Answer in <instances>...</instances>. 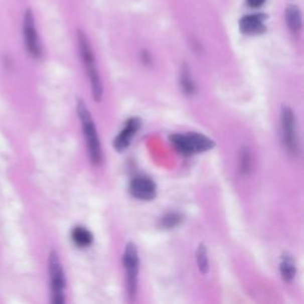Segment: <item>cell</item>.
<instances>
[{"mask_svg":"<svg viewBox=\"0 0 304 304\" xmlns=\"http://www.w3.org/2000/svg\"><path fill=\"white\" fill-rule=\"evenodd\" d=\"M76 111L81 122V127H82L83 135H85L87 147H88L90 161H92V163L94 166H99L102 162V150L94 119H93V116L90 114L86 103L83 102V100H77Z\"/></svg>","mask_w":304,"mask_h":304,"instance_id":"1","label":"cell"},{"mask_svg":"<svg viewBox=\"0 0 304 304\" xmlns=\"http://www.w3.org/2000/svg\"><path fill=\"white\" fill-rule=\"evenodd\" d=\"M77 41H79V50H80L81 60H82V63L83 66H85L87 75H88L90 81V88H92L93 99L99 102L101 101L102 99L103 87H102L101 79H100L98 67H96L94 54H93L92 47H90L88 38H87L86 34H83L82 31H79V34H77Z\"/></svg>","mask_w":304,"mask_h":304,"instance_id":"2","label":"cell"},{"mask_svg":"<svg viewBox=\"0 0 304 304\" xmlns=\"http://www.w3.org/2000/svg\"><path fill=\"white\" fill-rule=\"evenodd\" d=\"M169 139L175 150L186 157L209 151L215 146L214 140L197 132H189L187 134L175 133L171 134Z\"/></svg>","mask_w":304,"mask_h":304,"instance_id":"3","label":"cell"},{"mask_svg":"<svg viewBox=\"0 0 304 304\" xmlns=\"http://www.w3.org/2000/svg\"><path fill=\"white\" fill-rule=\"evenodd\" d=\"M280 137L286 151L292 156H299L300 143L297 118L292 108L286 105H283L280 109Z\"/></svg>","mask_w":304,"mask_h":304,"instance_id":"4","label":"cell"},{"mask_svg":"<svg viewBox=\"0 0 304 304\" xmlns=\"http://www.w3.org/2000/svg\"><path fill=\"white\" fill-rule=\"evenodd\" d=\"M49 278L51 289V302L54 304H63L66 302V276L61 263L60 257L55 251H51L49 254Z\"/></svg>","mask_w":304,"mask_h":304,"instance_id":"5","label":"cell"},{"mask_svg":"<svg viewBox=\"0 0 304 304\" xmlns=\"http://www.w3.org/2000/svg\"><path fill=\"white\" fill-rule=\"evenodd\" d=\"M122 265L126 272V287L131 299L135 298L138 290V274H139V255L135 244L128 242L122 254Z\"/></svg>","mask_w":304,"mask_h":304,"instance_id":"6","label":"cell"},{"mask_svg":"<svg viewBox=\"0 0 304 304\" xmlns=\"http://www.w3.org/2000/svg\"><path fill=\"white\" fill-rule=\"evenodd\" d=\"M23 38H24L25 48H27L29 55L34 58H40L42 55V45L34 12L31 10H27L23 17Z\"/></svg>","mask_w":304,"mask_h":304,"instance_id":"7","label":"cell"},{"mask_svg":"<svg viewBox=\"0 0 304 304\" xmlns=\"http://www.w3.org/2000/svg\"><path fill=\"white\" fill-rule=\"evenodd\" d=\"M130 194L140 201H151L157 196V186L146 176H137L130 182Z\"/></svg>","mask_w":304,"mask_h":304,"instance_id":"8","label":"cell"},{"mask_svg":"<svg viewBox=\"0 0 304 304\" xmlns=\"http://www.w3.org/2000/svg\"><path fill=\"white\" fill-rule=\"evenodd\" d=\"M140 119L135 118V116H132L125 122L124 128L119 132V134L116 135L114 141H113V146L115 147L116 151H124L130 146L132 138L137 134L139 128H140Z\"/></svg>","mask_w":304,"mask_h":304,"instance_id":"9","label":"cell"},{"mask_svg":"<svg viewBox=\"0 0 304 304\" xmlns=\"http://www.w3.org/2000/svg\"><path fill=\"white\" fill-rule=\"evenodd\" d=\"M264 21L265 16L261 15L245 16L239 22V29L244 35H260L266 30Z\"/></svg>","mask_w":304,"mask_h":304,"instance_id":"10","label":"cell"},{"mask_svg":"<svg viewBox=\"0 0 304 304\" xmlns=\"http://www.w3.org/2000/svg\"><path fill=\"white\" fill-rule=\"evenodd\" d=\"M279 272L280 276L283 278V280L286 283L292 282L293 278L296 277L297 267H296L295 259L292 258V255L286 253V252L282 255V258H280Z\"/></svg>","mask_w":304,"mask_h":304,"instance_id":"11","label":"cell"},{"mask_svg":"<svg viewBox=\"0 0 304 304\" xmlns=\"http://www.w3.org/2000/svg\"><path fill=\"white\" fill-rule=\"evenodd\" d=\"M72 240L77 247L86 248L93 244V234L86 227L76 226L72 231Z\"/></svg>","mask_w":304,"mask_h":304,"instance_id":"12","label":"cell"},{"mask_svg":"<svg viewBox=\"0 0 304 304\" xmlns=\"http://www.w3.org/2000/svg\"><path fill=\"white\" fill-rule=\"evenodd\" d=\"M180 86L182 88V92L186 95L192 96L196 93V85L194 82L192 73H190L189 67L186 63L181 68L180 72Z\"/></svg>","mask_w":304,"mask_h":304,"instance_id":"13","label":"cell"},{"mask_svg":"<svg viewBox=\"0 0 304 304\" xmlns=\"http://www.w3.org/2000/svg\"><path fill=\"white\" fill-rule=\"evenodd\" d=\"M285 21L292 32H298L302 29V15L296 5H289L285 11Z\"/></svg>","mask_w":304,"mask_h":304,"instance_id":"14","label":"cell"},{"mask_svg":"<svg viewBox=\"0 0 304 304\" xmlns=\"http://www.w3.org/2000/svg\"><path fill=\"white\" fill-rule=\"evenodd\" d=\"M196 264L197 268L202 274H207L209 271V259L208 252L203 244H200L196 250Z\"/></svg>","mask_w":304,"mask_h":304,"instance_id":"15","label":"cell"},{"mask_svg":"<svg viewBox=\"0 0 304 304\" xmlns=\"http://www.w3.org/2000/svg\"><path fill=\"white\" fill-rule=\"evenodd\" d=\"M181 221H182V216H181L179 213H168L163 218H161L160 224L162 228L170 229L179 226Z\"/></svg>","mask_w":304,"mask_h":304,"instance_id":"16","label":"cell"},{"mask_svg":"<svg viewBox=\"0 0 304 304\" xmlns=\"http://www.w3.org/2000/svg\"><path fill=\"white\" fill-rule=\"evenodd\" d=\"M240 163H239V169L242 175H247L251 170V154L247 147H242L240 158H239Z\"/></svg>","mask_w":304,"mask_h":304,"instance_id":"17","label":"cell"},{"mask_svg":"<svg viewBox=\"0 0 304 304\" xmlns=\"http://www.w3.org/2000/svg\"><path fill=\"white\" fill-rule=\"evenodd\" d=\"M266 0H246V3L251 8H260V6L264 5V3Z\"/></svg>","mask_w":304,"mask_h":304,"instance_id":"18","label":"cell"}]
</instances>
